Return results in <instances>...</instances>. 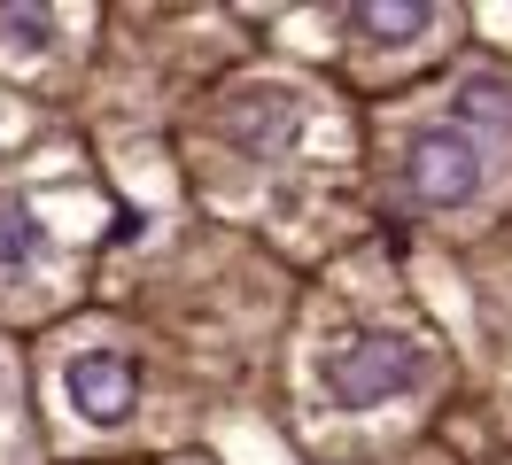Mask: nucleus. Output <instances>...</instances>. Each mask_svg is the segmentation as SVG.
Here are the masks:
<instances>
[{
  "mask_svg": "<svg viewBox=\"0 0 512 465\" xmlns=\"http://www.w3.org/2000/svg\"><path fill=\"white\" fill-rule=\"evenodd\" d=\"M481 186V148L466 132H419L404 148V194L419 210H458Z\"/></svg>",
  "mask_w": 512,
  "mask_h": 465,
  "instance_id": "f03ea898",
  "label": "nucleus"
},
{
  "mask_svg": "<svg viewBox=\"0 0 512 465\" xmlns=\"http://www.w3.org/2000/svg\"><path fill=\"white\" fill-rule=\"evenodd\" d=\"M435 24V8H381V0H365V8H350V31H365V39H419V31Z\"/></svg>",
  "mask_w": 512,
  "mask_h": 465,
  "instance_id": "20e7f679",
  "label": "nucleus"
},
{
  "mask_svg": "<svg viewBox=\"0 0 512 465\" xmlns=\"http://www.w3.org/2000/svg\"><path fill=\"white\" fill-rule=\"evenodd\" d=\"M412 380H419V349L396 341V334H357L326 357V388H334V403H350V411L404 396Z\"/></svg>",
  "mask_w": 512,
  "mask_h": 465,
  "instance_id": "f257e3e1",
  "label": "nucleus"
},
{
  "mask_svg": "<svg viewBox=\"0 0 512 465\" xmlns=\"http://www.w3.org/2000/svg\"><path fill=\"white\" fill-rule=\"evenodd\" d=\"M63 388H70V403L86 411V419H125L132 411V396H140V372H132V357H117V349H86V357H70V372H63Z\"/></svg>",
  "mask_w": 512,
  "mask_h": 465,
  "instance_id": "7ed1b4c3",
  "label": "nucleus"
},
{
  "mask_svg": "<svg viewBox=\"0 0 512 465\" xmlns=\"http://www.w3.org/2000/svg\"><path fill=\"white\" fill-rule=\"evenodd\" d=\"M32 256H39V225H32V210L0 194V272H24Z\"/></svg>",
  "mask_w": 512,
  "mask_h": 465,
  "instance_id": "39448f33",
  "label": "nucleus"
}]
</instances>
